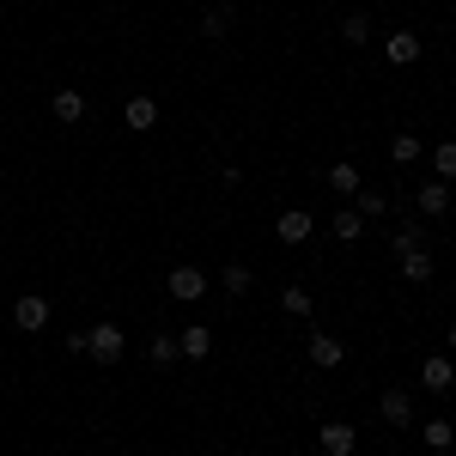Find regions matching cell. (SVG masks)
<instances>
[{"instance_id": "5", "label": "cell", "mask_w": 456, "mask_h": 456, "mask_svg": "<svg viewBox=\"0 0 456 456\" xmlns=\"http://www.w3.org/2000/svg\"><path fill=\"white\" fill-rule=\"evenodd\" d=\"M274 238H281V244H305V238H311V213H305V208H286L281 219H274Z\"/></svg>"}, {"instance_id": "20", "label": "cell", "mask_w": 456, "mask_h": 456, "mask_svg": "<svg viewBox=\"0 0 456 456\" xmlns=\"http://www.w3.org/2000/svg\"><path fill=\"white\" fill-rule=\"evenodd\" d=\"M432 165H438V183H456V141L432 146Z\"/></svg>"}, {"instance_id": "26", "label": "cell", "mask_w": 456, "mask_h": 456, "mask_svg": "<svg viewBox=\"0 0 456 456\" xmlns=\"http://www.w3.org/2000/svg\"><path fill=\"white\" fill-rule=\"evenodd\" d=\"M201 37H225V12H208L201 19Z\"/></svg>"}, {"instance_id": "18", "label": "cell", "mask_w": 456, "mask_h": 456, "mask_svg": "<svg viewBox=\"0 0 456 456\" xmlns=\"http://www.w3.org/2000/svg\"><path fill=\"white\" fill-rule=\"evenodd\" d=\"M335 238H341V244L365 238V219H359V208H341V213H335Z\"/></svg>"}, {"instance_id": "19", "label": "cell", "mask_w": 456, "mask_h": 456, "mask_svg": "<svg viewBox=\"0 0 456 456\" xmlns=\"http://www.w3.org/2000/svg\"><path fill=\"white\" fill-rule=\"evenodd\" d=\"M402 281H432V256L426 249H408L402 256Z\"/></svg>"}, {"instance_id": "7", "label": "cell", "mask_w": 456, "mask_h": 456, "mask_svg": "<svg viewBox=\"0 0 456 456\" xmlns=\"http://www.w3.org/2000/svg\"><path fill=\"white\" fill-rule=\"evenodd\" d=\"M389 68H414V61H420V37L414 31H389Z\"/></svg>"}, {"instance_id": "1", "label": "cell", "mask_w": 456, "mask_h": 456, "mask_svg": "<svg viewBox=\"0 0 456 456\" xmlns=\"http://www.w3.org/2000/svg\"><path fill=\"white\" fill-rule=\"evenodd\" d=\"M165 292H171L176 305H195V298H201V292H208V274H201V268H195V262H176L171 274H165Z\"/></svg>"}, {"instance_id": "3", "label": "cell", "mask_w": 456, "mask_h": 456, "mask_svg": "<svg viewBox=\"0 0 456 456\" xmlns=\"http://www.w3.org/2000/svg\"><path fill=\"white\" fill-rule=\"evenodd\" d=\"M316 444H322V456H353V451H359V432L341 426V420H329L322 432H316Z\"/></svg>"}, {"instance_id": "17", "label": "cell", "mask_w": 456, "mask_h": 456, "mask_svg": "<svg viewBox=\"0 0 456 456\" xmlns=\"http://www.w3.org/2000/svg\"><path fill=\"white\" fill-rule=\"evenodd\" d=\"M281 311H286V316H298V322H305V316H311L316 305H311V292H305V286H286V292H281Z\"/></svg>"}, {"instance_id": "10", "label": "cell", "mask_w": 456, "mask_h": 456, "mask_svg": "<svg viewBox=\"0 0 456 456\" xmlns=\"http://www.w3.org/2000/svg\"><path fill=\"white\" fill-rule=\"evenodd\" d=\"M49 110H55V122H79V116H86V98H79V92H73V86H61V92H55V98H49Z\"/></svg>"}, {"instance_id": "15", "label": "cell", "mask_w": 456, "mask_h": 456, "mask_svg": "<svg viewBox=\"0 0 456 456\" xmlns=\"http://www.w3.org/2000/svg\"><path fill=\"white\" fill-rule=\"evenodd\" d=\"M420 152H426L420 134H389V159H395V165H414Z\"/></svg>"}, {"instance_id": "25", "label": "cell", "mask_w": 456, "mask_h": 456, "mask_svg": "<svg viewBox=\"0 0 456 456\" xmlns=\"http://www.w3.org/2000/svg\"><path fill=\"white\" fill-rule=\"evenodd\" d=\"M176 359V335H152V365H171Z\"/></svg>"}, {"instance_id": "24", "label": "cell", "mask_w": 456, "mask_h": 456, "mask_svg": "<svg viewBox=\"0 0 456 456\" xmlns=\"http://www.w3.org/2000/svg\"><path fill=\"white\" fill-rule=\"evenodd\" d=\"M365 37H371V19L365 12H347L341 19V43H365Z\"/></svg>"}, {"instance_id": "4", "label": "cell", "mask_w": 456, "mask_h": 456, "mask_svg": "<svg viewBox=\"0 0 456 456\" xmlns=\"http://www.w3.org/2000/svg\"><path fill=\"white\" fill-rule=\"evenodd\" d=\"M12 322H19L25 335H37V329H49V298H37V292H25V298L12 305Z\"/></svg>"}, {"instance_id": "14", "label": "cell", "mask_w": 456, "mask_h": 456, "mask_svg": "<svg viewBox=\"0 0 456 456\" xmlns=\"http://www.w3.org/2000/svg\"><path fill=\"white\" fill-rule=\"evenodd\" d=\"M329 189H335V195H359V189H365V183H359V165H347V159H341V165L329 171Z\"/></svg>"}, {"instance_id": "12", "label": "cell", "mask_w": 456, "mask_h": 456, "mask_svg": "<svg viewBox=\"0 0 456 456\" xmlns=\"http://www.w3.org/2000/svg\"><path fill=\"white\" fill-rule=\"evenodd\" d=\"M122 116H128V128H134V134L159 128V104H152V98H128V110H122Z\"/></svg>"}, {"instance_id": "21", "label": "cell", "mask_w": 456, "mask_h": 456, "mask_svg": "<svg viewBox=\"0 0 456 456\" xmlns=\"http://www.w3.org/2000/svg\"><path fill=\"white\" fill-rule=\"evenodd\" d=\"M353 208H359V219H378V213H389V195H384V189H359Z\"/></svg>"}, {"instance_id": "22", "label": "cell", "mask_w": 456, "mask_h": 456, "mask_svg": "<svg viewBox=\"0 0 456 456\" xmlns=\"http://www.w3.org/2000/svg\"><path fill=\"white\" fill-rule=\"evenodd\" d=\"M219 286H225L232 298H244V292H249V286H256V281H249V268H244V262H232V268L219 274Z\"/></svg>"}, {"instance_id": "2", "label": "cell", "mask_w": 456, "mask_h": 456, "mask_svg": "<svg viewBox=\"0 0 456 456\" xmlns=\"http://www.w3.org/2000/svg\"><path fill=\"white\" fill-rule=\"evenodd\" d=\"M86 353H92L98 365H116V359L128 353V335H122L116 322H98V329H92V341H86Z\"/></svg>"}, {"instance_id": "23", "label": "cell", "mask_w": 456, "mask_h": 456, "mask_svg": "<svg viewBox=\"0 0 456 456\" xmlns=\"http://www.w3.org/2000/svg\"><path fill=\"white\" fill-rule=\"evenodd\" d=\"M420 438L432 444V451H451V438H456V432H451V420H426V426H420Z\"/></svg>"}, {"instance_id": "8", "label": "cell", "mask_w": 456, "mask_h": 456, "mask_svg": "<svg viewBox=\"0 0 456 456\" xmlns=\"http://www.w3.org/2000/svg\"><path fill=\"white\" fill-rule=\"evenodd\" d=\"M378 408H384L389 426H414V395H408V389H384V402H378Z\"/></svg>"}, {"instance_id": "11", "label": "cell", "mask_w": 456, "mask_h": 456, "mask_svg": "<svg viewBox=\"0 0 456 456\" xmlns=\"http://www.w3.org/2000/svg\"><path fill=\"white\" fill-rule=\"evenodd\" d=\"M414 201H420V213L438 219V213L451 208V183H438V176H432V183H420V195H414Z\"/></svg>"}, {"instance_id": "9", "label": "cell", "mask_w": 456, "mask_h": 456, "mask_svg": "<svg viewBox=\"0 0 456 456\" xmlns=\"http://www.w3.org/2000/svg\"><path fill=\"white\" fill-rule=\"evenodd\" d=\"M420 384L432 389V395H438V389H451V384H456V365L444 359V353H432V359L420 365Z\"/></svg>"}, {"instance_id": "16", "label": "cell", "mask_w": 456, "mask_h": 456, "mask_svg": "<svg viewBox=\"0 0 456 456\" xmlns=\"http://www.w3.org/2000/svg\"><path fill=\"white\" fill-rule=\"evenodd\" d=\"M408 249H426L420 219H402V225H395V256H408Z\"/></svg>"}, {"instance_id": "27", "label": "cell", "mask_w": 456, "mask_h": 456, "mask_svg": "<svg viewBox=\"0 0 456 456\" xmlns=\"http://www.w3.org/2000/svg\"><path fill=\"white\" fill-rule=\"evenodd\" d=\"M451 353H456V322H451Z\"/></svg>"}, {"instance_id": "6", "label": "cell", "mask_w": 456, "mask_h": 456, "mask_svg": "<svg viewBox=\"0 0 456 456\" xmlns=\"http://www.w3.org/2000/svg\"><path fill=\"white\" fill-rule=\"evenodd\" d=\"M341 359H347V347H341L335 335H322V329H316V335H311V365H316V371H335Z\"/></svg>"}, {"instance_id": "13", "label": "cell", "mask_w": 456, "mask_h": 456, "mask_svg": "<svg viewBox=\"0 0 456 456\" xmlns=\"http://www.w3.org/2000/svg\"><path fill=\"white\" fill-rule=\"evenodd\" d=\"M176 353H189V359H208V353H213V335H208V329H183V335H176Z\"/></svg>"}]
</instances>
